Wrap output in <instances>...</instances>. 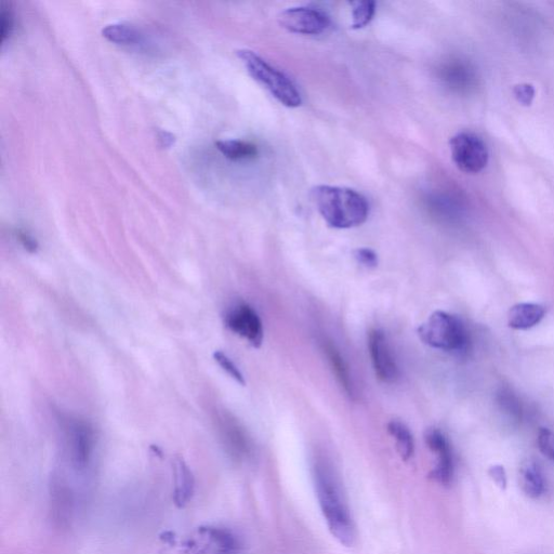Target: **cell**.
Wrapping results in <instances>:
<instances>
[{"label": "cell", "instance_id": "1", "mask_svg": "<svg viewBox=\"0 0 554 554\" xmlns=\"http://www.w3.org/2000/svg\"><path fill=\"white\" fill-rule=\"evenodd\" d=\"M312 478L328 531L342 546H353L356 525L344 482L332 459L324 454H316L312 461Z\"/></svg>", "mask_w": 554, "mask_h": 554}, {"label": "cell", "instance_id": "2", "mask_svg": "<svg viewBox=\"0 0 554 554\" xmlns=\"http://www.w3.org/2000/svg\"><path fill=\"white\" fill-rule=\"evenodd\" d=\"M312 200L329 227L339 230L362 226L369 215L365 197L348 188L319 186L312 190Z\"/></svg>", "mask_w": 554, "mask_h": 554}, {"label": "cell", "instance_id": "3", "mask_svg": "<svg viewBox=\"0 0 554 554\" xmlns=\"http://www.w3.org/2000/svg\"><path fill=\"white\" fill-rule=\"evenodd\" d=\"M236 54L244 63L249 75L262 87H265L284 107L289 109L300 107L302 104L300 92L284 73L273 68L252 50L242 49Z\"/></svg>", "mask_w": 554, "mask_h": 554}, {"label": "cell", "instance_id": "4", "mask_svg": "<svg viewBox=\"0 0 554 554\" xmlns=\"http://www.w3.org/2000/svg\"><path fill=\"white\" fill-rule=\"evenodd\" d=\"M418 336L425 345L445 352L461 353L467 350L468 333L455 315L435 311L418 328Z\"/></svg>", "mask_w": 554, "mask_h": 554}, {"label": "cell", "instance_id": "5", "mask_svg": "<svg viewBox=\"0 0 554 554\" xmlns=\"http://www.w3.org/2000/svg\"><path fill=\"white\" fill-rule=\"evenodd\" d=\"M68 452L75 469L84 471L91 463L96 447V431L90 422L75 417L63 420Z\"/></svg>", "mask_w": 554, "mask_h": 554}, {"label": "cell", "instance_id": "6", "mask_svg": "<svg viewBox=\"0 0 554 554\" xmlns=\"http://www.w3.org/2000/svg\"><path fill=\"white\" fill-rule=\"evenodd\" d=\"M450 147L453 161L463 173L479 174L488 163L490 154H488L487 145L477 135L457 134L451 139Z\"/></svg>", "mask_w": 554, "mask_h": 554}, {"label": "cell", "instance_id": "7", "mask_svg": "<svg viewBox=\"0 0 554 554\" xmlns=\"http://www.w3.org/2000/svg\"><path fill=\"white\" fill-rule=\"evenodd\" d=\"M224 323L232 333L246 339L253 347L259 348L262 345V322L258 313L248 303L239 302L231 307L224 316Z\"/></svg>", "mask_w": 554, "mask_h": 554}, {"label": "cell", "instance_id": "8", "mask_svg": "<svg viewBox=\"0 0 554 554\" xmlns=\"http://www.w3.org/2000/svg\"><path fill=\"white\" fill-rule=\"evenodd\" d=\"M368 349L376 376L386 384L397 382L400 369L385 333L379 329L369 332Z\"/></svg>", "mask_w": 554, "mask_h": 554}, {"label": "cell", "instance_id": "9", "mask_svg": "<svg viewBox=\"0 0 554 554\" xmlns=\"http://www.w3.org/2000/svg\"><path fill=\"white\" fill-rule=\"evenodd\" d=\"M279 22L285 30L301 35H319L328 29L329 18L320 10L308 7L289 8L281 13Z\"/></svg>", "mask_w": 554, "mask_h": 554}, {"label": "cell", "instance_id": "10", "mask_svg": "<svg viewBox=\"0 0 554 554\" xmlns=\"http://www.w3.org/2000/svg\"><path fill=\"white\" fill-rule=\"evenodd\" d=\"M425 440L435 456L432 478L442 485L451 484L454 479L455 463L450 441L437 428L428 429L425 434Z\"/></svg>", "mask_w": 554, "mask_h": 554}, {"label": "cell", "instance_id": "11", "mask_svg": "<svg viewBox=\"0 0 554 554\" xmlns=\"http://www.w3.org/2000/svg\"><path fill=\"white\" fill-rule=\"evenodd\" d=\"M217 422L221 441L229 455L237 461L248 458L252 442L240 422L229 413L219 414Z\"/></svg>", "mask_w": 554, "mask_h": 554}, {"label": "cell", "instance_id": "12", "mask_svg": "<svg viewBox=\"0 0 554 554\" xmlns=\"http://www.w3.org/2000/svg\"><path fill=\"white\" fill-rule=\"evenodd\" d=\"M546 310L536 303H519L513 306L508 313V324L513 329L525 331L543 321Z\"/></svg>", "mask_w": 554, "mask_h": 554}, {"label": "cell", "instance_id": "13", "mask_svg": "<svg viewBox=\"0 0 554 554\" xmlns=\"http://www.w3.org/2000/svg\"><path fill=\"white\" fill-rule=\"evenodd\" d=\"M322 346L329 365H331L339 384L342 388H344L349 397L354 398L355 386L352 375L350 374L349 366L344 359V356L341 355L340 351L332 341L325 339L322 341Z\"/></svg>", "mask_w": 554, "mask_h": 554}, {"label": "cell", "instance_id": "14", "mask_svg": "<svg viewBox=\"0 0 554 554\" xmlns=\"http://www.w3.org/2000/svg\"><path fill=\"white\" fill-rule=\"evenodd\" d=\"M520 484L523 492L532 498H539L545 493L546 481L544 473L535 461H526L522 466Z\"/></svg>", "mask_w": 554, "mask_h": 554}, {"label": "cell", "instance_id": "15", "mask_svg": "<svg viewBox=\"0 0 554 554\" xmlns=\"http://www.w3.org/2000/svg\"><path fill=\"white\" fill-rule=\"evenodd\" d=\"M388 431L395 440L399 455L404 461L411 460L415 454V441L410 429L400 420H391Z\"/></svg>", "mask_w": 554, "mask_h": 554}, {"label": "cell", "instance_id": "16", "mask_svg": "<svg viewBox=\"0 0 554 554\" xmlns=\"http://www.w3.org/2000/svg\"><path fill=\"white\" fill-rule=\"evenodd\" d=\"M102 35L109 42L116 45H138L142 35L134 25L127 23H113L105 26Z\"/></svg>", "mask_w": 554, "mask_h": 554}, {"label": "cell", "instance_id": "17", "mask_svg": "<svg viewBox=\"0 0 554 554\" xmlns=\"http://www.w3.org/2000/svg\"><path fill=\"white\" fill-rule=\"evenodd\" d=\"M193 476L182 459L175 461V500L183 506L187 504L193 493Z\"/></svg>", "mask_w": 554, "mask_h": 554}, {"label": "cell", "instance_id": "18", "mask_svg": "<svg viewBox=\"0 0 554 554\" xmlns=\"http://www.w3.org/2000/svg\"><path fill=\"white\" fill-rule=\"evenodd\" d=\"M217 149L231 161L250 160L258 155L255 144L240 140H223L216 143Z\"/></svg>", "mask_w": 554, "mask_h": 554}, {"label": "cell", "instance_id": "19", "mask_svg": "<svg viewBox=\"0 0 554 554\" xmlns=\"http://www.w3.org/2000/svg\"><path fill=\"white\" fill-rule=\"evenodd\" d=\"M352 6V29L360 30L372 22L375 12V2H355Z\"/></svg>", "mask_w": 554, "mask_h": 554}, {"label": "cell", "instance_id": "20", "mask_svg": "<svg viewBox=\"0 0 554 554\" xmlns=\"http://www.w3.org/2000/svg\"><path fill=\"white\" fill-rule=\"evenodd\" d=\"M214 359L223 371L227 372L235 381L239 382L242 386L246 385L245 378L240 369L237 368L227 354H224L222 351H216L214 353Z\"/></svg>", "mask_w": 554, "mask_h": 554}, {"label": "cell", "instance_id": "21", "mask_svg": "<svg viewBox=\"0 0 554 554\" xmlns=\"http://www.w3.org/2000/svg\"><path fill=\"white\" fill-rule=\"evenodd\" d=\"M537 444L539 451L548 459L554 461V432L542 428L538 432Z\"/></svg>", "mask_w": 554, "mask_h": 554}, {"label": "cell", "instance_id": "22", "mask_svg": "<svg viewBox=\"0 0 554 554\" xmlns=\"http://www.w3.org/2000/svg\"><path fill=\"white\" fill-rule=\"evenodd\" d=\"M499 403L504 410L509 413L512 417L520 418L521 417V406L516 398L513 397L512 393L503 391L499 394Z\"/></svg>", "mask_w": 554, "mask_h": 554}, {"label": "cell", "instance_id": "23", "mask_svg": "<svg viewBox=\"0 0 554 554\" xmlns=\"http://www.w3.org/2000/svg\"><path fill=\"white\" fill-rule=\"evenodd\" d=\"M354 257L356 261L361 263L362 266L372 269L378 266V257L374 250L369 248H359L354 250Z\"/></svg>", "mask_w": 554, "mask_h": 554}, {"label": "cell", "instance_id": "24", "mask_svg": "<svg viewBox=\"0 0 554 554\" xmlns=\"http://www.w3.org/2000/svg\"><path fill=\"white\" fill-rule=\"evenodd\" d=\"M15 30V18H13V13L10 6L7 3L2 4V37L3 42L9 38Z\"/></svg>", "mask_w": 554, "mask_h": 554}, {"label": "cell", "instance_id": "25", "mask_svg": "<svg viewBox=\"0 0 554 554\" xmlns=\"http://www.w3.org/2000/svg\"><path fill=\"white\" fill-rule=\"evenodd\" d=\"M16 236L17 240L20 242L26 252H29L31 254L37 253L39 245L31 233L25 231L24 229H18L16 231Z\"/></svg>", "mask_w": 554, "mask_h": 554}, {"label": "cell", "instance_id": "26", "mask_svg": "<svg viewBox=\"0 0 554 554\" xmlns=\"http://www.w3.org/2000/svg\"><path fill=\"white\" fill-rule=\"evenodd\" d=\"M514 95L524 105H530L535 96V90L532 85H519L514 88Z\"/></svg>", "mask_w": 554, "mask_h": 554}, {"label": "cell", "instance_id": "27", "mask_svg": "<svg viewBox=\"0 0 554 554\" xmlns=\"http://www.w3.org/2000/svg\"><path fill=\"white\" fill-rule=\"evenodd\" d=\"M158 138H160V141L162 142L164 148H169L170 145L175 142V137L169 133H166V131H161L160 135H158Z\"/></svg>", "mask_w": 554, "mask_h": 554}]
</instances>
